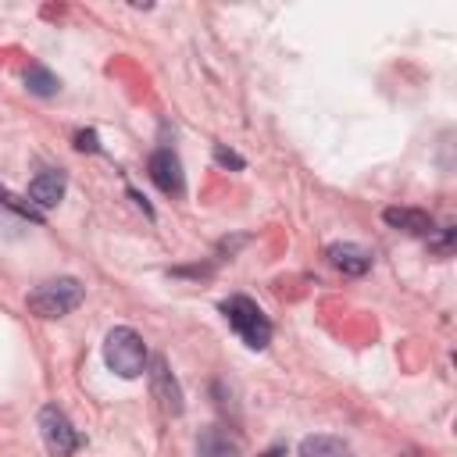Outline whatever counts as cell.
I'll return each mask as SVG.
<instances>
[{"mask_svg":"<svg viewBox=\"0 0 457 457\" xmlns=\"http://www.w3.org/2000/svg\"><path fill=\"white\" fill-rule=\"evenodd\" d=\"M82 300H86V286H82L79 278H71V275L46 278V282H39V286L25 296L29 311H32L36 318H64V314H71Z\"/></svg>","mask_w":457,"mask_h":457,"instance_id":"6da1fadb","label":"cell"},{"mask_svg":"<svg viewBox=\"0 0 457 457\" xmlns=\"http://www.w3.org/2000/svg\"><path fill=\"white\" fill-rule=\"evenodd\" d=\"M104 361H107V368L118 375V378H139L143 371H146V343H143V336L136 332V328H129V325H118V328H111L107 332V339H104Z\"/></svg>","mask_w":457,"mask_h":457,"instance_id":"7a4b0ae2","label":"cell"},{"mask_svg":"<svg viewBox=\"0 0 457 457\" xmlns=\"http://www.w3.org/2000/svg\"><path fill=\"white\" fill-rule=\"evenodd\" d=\"M221 314L228 318L232 332L250 346V350H264L271 343V321L264 318V311L250 300V296H228L221 303Z\"/></svg>","mask_w":457,"mask_h":457,"instance_id":"3957f363","label":"cell"},{"mask_svg":"<svg viewBox=\"0 0 457 457\" xmlns=\"http://www.w3.org/2000/svg\"><path fill=\"white\" fill-rule=\"evenodd\" d=\"M39 436H43V446L50 457H68L82 446V436L75 432V425L68 421V414L57 403H46L39 411Z\"/></svg>","mask_w":457,"mask_h":457,"instance_id":"277c9868","label":"cell"},{"mask_svg":"<svg viewBox=\"0 0 457 457\" xmlns=\"http://www.w3.org/2000/svg\"><path fill=\"white\" fill-rule=\"evenodd\" d=\"M150 364V389H154V400L164 407V414H182V389H179V382H175V375L168 371V364H164V357H150L146 361Z\"/></svg>","mask_w":457,"mask_h":457,"instance_id":"5b68a950","label":"cell"},{"mask_svg":"<svg viewBox=\"0 0 457 457\" xmlns=\"http://www.w3.org/2000/svg\"><path fill=\"white\" fill-rule=\"evenodd\" d=\"M150 179H154L157 189H164V193H171V196H179V193L186 189L182 164H179V157H175L171 150H154V154H150Z\"/></svg>","mask_w":457,"mask_h":457,"instance_id":"8992f818","label":"cell"},{"mask_svg":"<svg viewBox=\"0 0 457 457\" xmlns=\"http://www.w3.org/2000/svg\"><path fill=\"white\" fill-rule=\"evenodd\" d=\"M196 457H243V443L239 436H232L221 425H207L196 436Z\"/></svg>","mask_w":457,"mask_h":457,"instance_id":"52a82bcc","label":"cell"},{"mask_svg":"<svg viewBox=\"0 0 457 457\" xmlns=\"http://www.w3.org/2000/svg\"><path fill=\"white\" fill-rule=\"evenodd\" d=\"M325 257H328V264H332L336 271L353 275V278L371 268V253H368L361 243H332V246L325 250Z\"/></svg>","mask_w":457,"mask_h":457,"instance_id":"ba28073f","label":"cell"},{"mask_svg":"<svg viewBox=\"0 0 457 457\" xmlns=\"http://www.w3.org/2000/svg\"><path fill=\"white\" fill-rule=\"evenodd\" d=\"M64 189H68L64 171L46 168V171H39V175L29 182V200H32L36 207H54V204L64 200Z\"/></svg>","mask_w":457,"mask_h":457,"instance_id":"9c48e42d","label":"cell"},{"mask_svg":"<svg viewBox=\"0 0 457 457\" xmlns=\"http://www.w3.org/2000/svg\"><path fill=\"white\" fill-rule=\"evenodd\" d=\"M382 218H386V225L403 228L411 236H432V218L425 211H418V207H386Z\"/></svg>","mask_w":457,"mask_h":457,"instance_id":"30bf717a","label":"cell"},{"mask_svg":"<svg viewBox=\"0 0 457 457\" xmlns=\"http://www.w3.org/2000/svg\"><path fill=\"white\" fill-rule=\"evenodd\" d=\"M300 457H353V450L339 436H307L300 443Z\"/></svg>","mask_w":457,"mask_h":457,"instance_id":"8fae6325","label":"cell"},{"mask_svg":"<svg viewBox=\"0 0 457 457\" xmlns=\"http://www.w3.org/2000/svg\"><path fill=\"white\" fill-rule=\"evenodd\" d=\"M25 86H29V93H36V96H54V93L61 89V79H57L54 71H46L43 64H32V68L25 71Z\"/></svg>","mask_w":457,"mask_h":457,"instance_id":"7c38bea8","label":"cell"},{"mask_svg":"<svg viewBox=\"0 0 457 457\" xmlns=\"http://www.w3.org/2000/svg\"><path fill=\"white\" fill-rule=\"evenodd\" d=\"M0 204H4V207H11L14 214L29 218V221H43V211H39L32 200H21V196H14V193H7V189H0Z\"/></svg>","mask_w":457,"mask_h":457,"instance_id":"4fadbf2b","label":"cell"},{"mask_svg":"<svg viewBox=\"0 0 457 457\" xmlns=\"http://www.w3.org/2000/svg\"><path fill=\"white\" fill-rule=\"evenodd\" d=\"M75 146H79V150H100L96 132H75Z\"/></svg>","mask_w":457,"mask_h":457,"instance_id":"5bb4252c","label":"cell"},{"mask_svg":"<svg viewBox=\"0 0 457 457\" xmlns=\"http://www.w3.org/2000/svg\"><path fill=\"white\" fill-rule=\"evenodd\" d=\"M214 157H218V164H232V168H243V157H236L232 150H225V146H218L214 150Z\"/></svg>","mask_w":457,"mask_h":457,"instance_id":"9a60e30c","label":"cell"},{"mask_svg":"<svg viewBox=\"0 0 457 457\" xmlns=\"http://www.w3.org/2000/svg\"><path fill=\"white\" fill-rule=\"evenodd\" d=\"M261 457H286V450H282V446H271V450H264Z\"/></svg>","mask_w":457,"mask_h":457,"instance_id":"2e32d148","label":"cell"},{"mask_svg":"<svg viewBox=\"0 0 457 457\" xmlns=\"http://www.w3.org/2000/svg\"><path fill=\"white\" fill-rule=\"evenodd\" d=\"M403 457H414V453H403Z\"/></svg>","mask_w":457,"mask_h":457,"instance_id":"e0dca14e","label":"cell"}]
</instances>
